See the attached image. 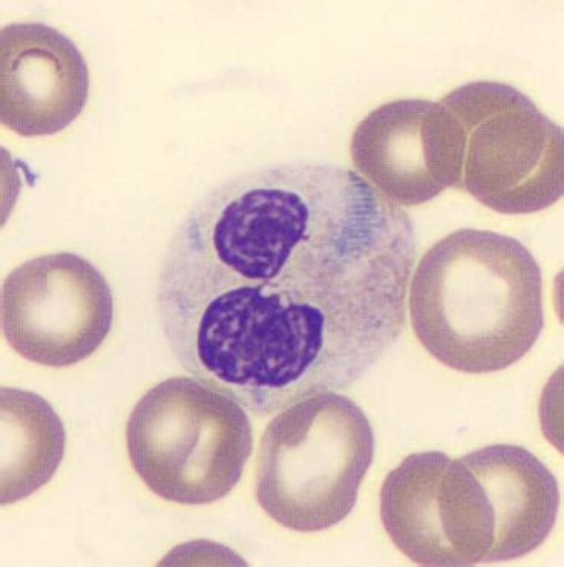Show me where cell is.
Masks as SVG:
<instances>
[{
	"instance_id": "obj_2",
	"label": "cell",
	"mask_w": 564,
	"mask_h": 567,
	"mask_svg": "<svg viewBox=\"0 0 564 567\" xmlns=\"http://www.w3.org/2000/svg\"><path fill=\"white\" fill-rule=\"evenodd\" d=\"M408 291L418 341L448 369H510L545 329L542 269L519 239L460 229L420 259Z\"/></svg>"
},
{
	"instance_id": "obj_7",
	"label": "cell",
	"mask_w": 564,
	"mask_h": 567,
	"mask_svg": "<svg viewBox=\"0 0 564 567\" xmlns=\"http://www.w3.org/2000/svg\"><path fill=\"white\" fill-rule=\"evenodd\" d=\"M383 529L420 566L486 563L494 518L482 483L465 463L439 451L408 455L383 481Z\"/></svg>"
},
{
	"instance_id": "obj_6",
	"label": "cell",
	"mask_w": 564,
	"mask_h": 567,
	"mask_svg": "<svg viewBox=\"0 0 564 567\" xmlns=\"http://www.w3.org/2000/svg\"><path fill=\"white\" fill-rule=\"evenodd\" d=\"M114 297L92 262L70 251L30 259L2 286L3 338L27 361L65 369L110 337Z\"/></svg>"
},
{
	"instance_id": "obj_10",
	"label": "cell",
	"mask_w": 564,
	"mask_h": 567,
	"mask_svg": "<svg viewBox=\"0 0 564 567\" xmlns=\"http://www.w3.org/2000/svg\"><path fill=\"white\" fill-rule=\"evenodd\" d=\"M460 461L482 483L494 518V542L486 563L511 561L540 548L557 522L560 489L555 475L531 451L492 445Z\"/></svg>"
},
{
	"instance_id": "obj_11",
	"label": "cell",
	"mask_w": 564,
	"mask_h": 567,
	"mask_svg": "<svg viewBox=\"0 0 564 567\" xmlns=\"http://www.w3.org/2000/svg\"><path fill=\"white\" fill-rule=\"evenodd\" d=\"M66 431L53 405L31 391L0 389V493L14 505L51 482L65 457Z\"/></svg>"
},
{
	"instance_id": "obj_5",
	"label": "cell",
	"mask_w": 564,
	"mask_h": 567,
	"mask_svg": "<svg viewBox=\"0 0 564 567\" xmlns=\"http://www.w3.org/2000/svg\"><path fill=\"white\" fill-rule=\"evenodd\" d=\"M465 137L460 189L505 215L557 205L564 190L563 131L517 87L471 82L442 100Z\"/></svg>"
},
{
	"instance_id": "obj_3",
	"label": "cell",
	"mask_w": 564,
	"mask_h": 567,
	"mask_svg": "<svg viewBox=\"0 0 564 567\" xmlns=\"http://www.w3.org/2000/svg\"><path fill=\"white\" fill-rule=\"evenodd\" d=\"M373 458V429L356 402L336 393L302 399L264 431L256 502L283 528L322 533L355 509Z\"/></svg>"
},
{
	"instance_id": "obj_4",
	"label": "cell",
	"mask_w": 564,
	"mask_h": 567,
	"mask_svg": "<svg viewBox=\"0 0 564 567\" xmlns=\"http://www.w3.org/2000/svg\"><path fill=\"white\" fill-rule=\"evenodd\" d=\"M132 470L151 493L184 506L222 501L242 481L254 451L244 406L197 378L152 386L126 423Z\"/></svg>"
},
{
	"instance_id": "obj_9",
	"label": "cell",
	"mask_w": 564,
	"mask_h": 567,
	"mask_svg": "<svg viewBox=\"0 0 564 567\" xmlns=\"http://www.w3.org/2000/svg\"><path fill=\"white\" fill-rule=\"evenodd\" d=\"M90 99V68L55 28L18 22L0 31V120L20 137L65 131Z\"/></svg>"
},
{
	"instance_id": "obj_1",
	"label": "cell",
	"mask_w": 564,
	"mask_h": 567,
	"mask_svg": "<svg viewBox=\"0 0 564 567\" xmlns=\"http://www.w3.org/2000/svg\"><path fill=\"white\" fill-rule=\"evenodd\" d=\"M413 221L347 167L289 163L215 187L157 281L180 365L256 416L361 381L406 327Z\"/></svg>"
},
{
	"instance_id": "obj_8",
	"label": "cell",
	"mask_w": 564,
	"mask_h": 567,
	"mask_svg": "<svg viewBox=\"0 0 564 567\" xmlns=\"http://www.w3.org/2000/svg\"><path fill=\"white\" fill-rule=\"evenodd\" d=\"M465 137L442 102L396 100L356 127L351 162L363 179L399 207L425 205L462 178Z\"/></svg>"
}]
</instances>
